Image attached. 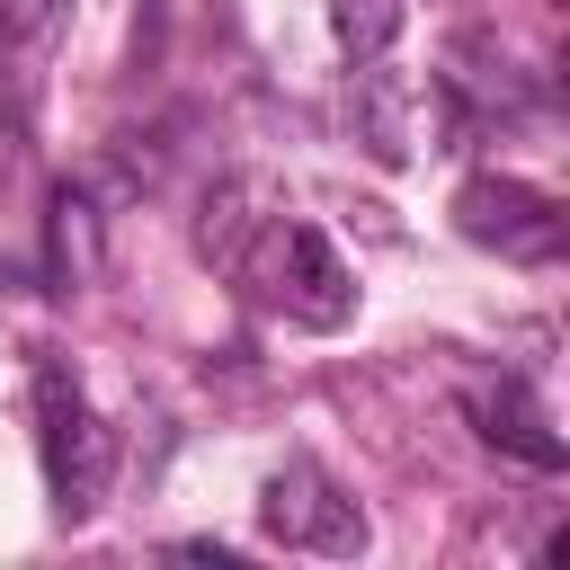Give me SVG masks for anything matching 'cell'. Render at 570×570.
Masks as SVG:
<instances>
[{
  "mask_svg": "<svg viewBox=\"0 0 570 570\" xmlns=\"http://www.w3.org/2000/svg\"><path fill=\"white\" fill-rule=\"evenodd\" d=\"M454 232H463L472 249H499V258H517V267H543V258H561L570 214H561L552 187L508 178V169H481V178L454 187Z\"/></svg>",
  "mask_w": 570,
  "mask_h": 570,
  "instance_id": "3957f363",
  "label": "cell"
},
{
  "mask_svg": "<svg viewBox=\"0 0 570 570\" xmlns=\"http://www.w3.org/2000/svg\"><path fill=\"white\" fill-rule=\"evenodd\" d=\"M62 9H71V0H0V62H9V80H18V107H27V89H36V62H45L53 36H62Z\"/></svg>",
  "mask_w": 570,
  "mask_h": 570,
  "instance_id": "8992f818",
  "label": "cell"
},
{
  "mask_svg": "<svg viewBox=\"0 0 570 570\" xmlns=\"http://www.w3.org/2000/svg\"><path fill=\"white\" fill-rule=\"evenodd\" d=\"M330 36L347 62H383L401 36V0H330Z\"/></svg>",
  "mask_w": 570,
  "mask_h": 570,
  "instance_id": "52a82bcc",
  "label": "cell"
},
{
  "mask_svg": "<svg viewBox=\"0 0 570 570\" xmlns=\"http://www.w3.org/2000/svg\"><path fill=\"white\" fill-rule=\"evenodd\" d=\"M258 525H267V543H285V552H330V561L365 552V508H356L321 463H303V454H294L285 472H267Z\"/></svg>",
  "mask_w": 570,
  "mask_h": 570,
  "instance_id": "277c9868",
  "label": "cell"
},
{
  "mask_svg": "<svg viewBox=\"0 0 570 570\" xmlns=\"http://www.w3.org/2000/svg\"><path fill=\"white\" fill-rule=\"evenodd\" d=\"M196 249L214 267H232L267 312H285L294 330H347L356 321V276L347 258L330 249L321 223H303L294 205H276L258 178H223L205 196V223H196Z\"/></svg>",
  "mask_w": 570,
  "mask_h": 570,
  "instance_id": "6da1fadb",
  "label": "cell"
},
{
  "mask_svg": "<svg viewBox=\"0 0 570 570\" xmlns=\"http://www.w3.org/2000/svg\"><path fill=\"white\" fill-rule=\"evenodd\" d=\"M463 419H472V436H481L490 454H517L525 472H561V463H570L552 410H543L534 383H517V374H481V383H463Z\"/></svg>",
  "mask_w": 570,
  "mask_h": 570,
  "instance_id": "5b68a950",
  "label": "cell"
},
{
  "mask_svg": "<svg viewBox=\"0 0 570 570\" xmlns=\"http://www.w3.org/2000/svg\"><path fill=\"white\" fill-rule=\"evenodd\" d=\"M27 392H36V454H45L53 517H62V525H80V517H98V499H107L116 436L98 428V410H89V392H80V374H71V356H62V347H36Z\"/></svg>",
  "mask_w": 570,
  "mask_h": 570,
  "instance_id": "7a4b0ae2",
  "label": "cell"
}]
</instances>
